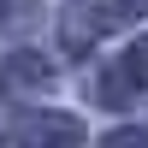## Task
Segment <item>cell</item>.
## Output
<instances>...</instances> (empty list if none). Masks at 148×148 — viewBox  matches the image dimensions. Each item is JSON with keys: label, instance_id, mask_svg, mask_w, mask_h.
<instances>
[{"label": "cell", "instance_id": "1", "mask_svg": "<svg viewBox=\"0 0 148 148\" xmlns=\"http://www.w3.org/2000/svg\"><path fill=\"white\" fill-rule=\"evenodd\" d=\"M12 136H18V148H83V125L53 107H30V113H18Z\"/></svg>", "mask_w": 148, "mask_h": 148}, {"label": "cell", "instance_id": "2", "mask_svg": "<svg viewBox=\"0 0 148 148\" xmlns=\"http://www.w3.org/2000/svg\"><path fill=\"white\" fill-rule=\"evenodd\" d=\"M6 89H47L53 83V65H42V53H12L6 71H0Z\"/></svg>", "mask_w": 148, "mask_h": 148}, {"label": "cell", "instance_id": "3", "mask_svg": "<svg viewBox=\"0 0 148 148\" xmlns=\"http://www.w3.org/2000/svg\"><path fill=\"white\" fill-rule=\"evenodd\" d=\"M119 77H125L130 89H148V36H136V42L119 53Z\"/></svg>", "mask_w": 148, "mask_h": 148}, {"label": "cell", "instance_id": "4", "mask_svg": "<svg viewBox=\"0 0 148 148\" xmlns=\"http://www.w3.org/2000/svg\"><path fill=\"white\" fill-rule=\"evenodd\" d=\"M36 24V0H0V30H30Z\"/></svg>", "mask_w": 148, "mask_h": 148}, {"label": "cell", "instance_id": "5", "mask_svg": "<svg viewBox=\"0 0 148 148\" xmlns=\"http://www.w3.org/2000/svg\"><path fill=\"white\" fill-rule=\"evenodd\" d=\"M95 148H148V130H136V125H119V130H107Z\"/></svg>", "mask_w": 148, "mask_h": 148}, {"label": "cell", "instance_id": "6", "mask_svg": "<svg viewBox=\"0 0 148 148\" xmlns=\"http://www.w3.org/2000/svg\"><path fill=\"white\" fill-rule=\"evenodd\" d=\"M0 148H6V142H0Z\"/></svg>", "mask_w": 148, "mask_h": 148}]
</instances>
